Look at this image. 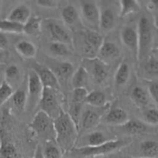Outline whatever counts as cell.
Returning a JSON list of instances; mask_svg holds the SVG:
<instances>
[{"mask_svg": "<svg viewBox=\"0 0 158 158\" xmlns=\"http://www.w3.org/2000/svg\"><path fill=\"white\" fill-rule=\"evenodd\" d=\"M105 123L110 125L122 126L129 119L126 111L121 108H113L108 110L103 117Z\"/></svg>", "mask_w": 158, "mask_h": 158, "instance_id": "cell-14", "label": "cell"}, {"mask_svg": "<svg viewBox=\"0 0 158 158\" xmlns=\"http://www.w3.org/2000/svg\"><path fill=\"white\" fill-rule=\"evenodd\" d=\"M137 29L138 34L137 60H142L150 52L153 43V32L149 19L146 16L140 17Z\"/></svg>", "mask_w": 158, "mask_h": 158, "instance_id": "cell-3", "label": "cell"}, {"mask_svg": "<svg viewBox=\"0 0 158 158\" xmlns=\"http://www.w3.org/2000/svg\"><path fill=\"white\" fill-rule=\"evenodd\" d=\"M73 69L74 67L72 63L65 61L62 62L57 66L56 71L58 76H60L61 78H66V77H69V76L72 75L73 73Z\"/></svg>", "mask_w": 158, "mask_h": 158, "instance_id": "cell-35", "label": "cell"}, {"mask_svg": "<svg viewBox=\"0 0 158 158\" xmlns=\"http://www.w3.org/2000/svg\"><path fill=\"white\" fill-rule=\"evenodd\" d=\"M131 100L139 107H144L149 103L148 93L140 86H135L131 94Z\"/></svg>", "mask_w": 158, "mask_h": 158, "instance_id": "cell-23", "label": "cell"}, {"mask_svg": "<svg viewBox=\"0 0 158 158\" xmlns=\"http://www.w3.org/2000/svg\"><path fill=\"white\" fill-rule=\"evenodd\" d=\"M145 71L151 76H158V59L151 56L148 60L144 66Z\"/></svg>", "mask_w": 158, "mask_h": 158, "instance_id": "cell-40", "label": "cell"}, {"mask_svg": "<svg viewBox=\"0 0 158 158\" xmlns=\"http://www.w3.org/2000/svg\"><path fill=\"white\" fill-rule=\"evenodd\" d=\"M46 28L54 42H60L69 46L72 44V37L70 33L60 22L49 20L46 23Z\"/></svg>", "mask_w": 158, "mask_h": 158, "instance_id": "cell-11", "label": "cell"}, {"mask_svg": "<svg viewBox=\"0 0 158 158\" xmlns=\"http://www.w3.org/2000/svg\"><path fill=\"white\" fill-rule=\"evenodd\" d=\"M82 103H73L70 106L69 109V112L67 113L69 117L73 122L75 126L77 127V130H80V119H81L82 114Z\"/></svg>", "mask_w": 158, "mask_h": 158, "instance_id": "cell-32", "label": "cell"}, {"mask_svg": "<svg viewBox=\"0 0 158 158\" xmlns=\"http://www.w3.org/2000/svg\"><path fill=\"white\" fill-rule=\"evenodd\" d=\"M31 10L26 4H20L14 8L7 16V19L24 25L31 16Z\"/></svg>", "mask_w": 158, "mask_h": 158, "instance_id": "cell-16", "label": "cell"}, {"mask_svg": "<svg viewBox=\"0 0 158 158\" xmlns=\"http://www.w3.org/2000/svg\"><path fill=\"white\" fill-rule=\"evenodd\" d=\"M131 74L130 66L126 61H123L119 65L116 71L114 81L117 86H123L128 81Z\"/></svg>", "mask_w": 158, "mask_h": 158, "instance_id": "cell-21", "label": "cell"}, {"mask_svg": "<svg viewBox=\"0 0 158 158\" xmlns=\"http://www.w3.org/2000/svg\"><path fill=\"white\" fill-rule=\"evenodd\" d=\"M85 103L93 107H103L106 105V97L101 91L94 90L88 94Z\"/></svg>", "mask_w": 158, "mask_h": 158, "instance_id": "cell-25", "label": "cell"}, {"mask_svg": "<svg viewBox=\"0 0 158 158\" xmlns=\"http://www.w3.org/2000/svg\"><path fill=\"white\" fill-rule=\"evenodd\" d=\"M42 19L37 15H31L28 21L23 25V33L28 35H37L40 32Z\"/></svg>", "mask_w": 158, "mask_h": 158, "instance_id": "cell-20", "label": "cell"}, {"mask_svg": "<svg viewBox=\"0 0 158 158\" xmlns=\"http://www.w3.org/2000/svg\"><path fill=\"white\" fill-rule=\"evenodd\" d=\"M15 50L25 58H33L36 55V47L32 43L21 40L15 44Z\"/></svg>", "mask_w": 158, "mask_h": 158, "instance_id": "cell-22", "label": "cell"}, {"mask_svg": "<svg viewBox=\"0 0 158 158\" xmlns=\"http://www.w3.org/2000/svg\"><path fill=\"white\" fill-rule=\"evenodd\" d=\"M35 158H44V157H43V154H42L41 153L39 152L38 154H37V155H36V157H35Z\"/></svg>", "mask_w": 158, "mask_h": 158, "instance_id": "cell-46", "label": "cell"}, {"mask_svg": "<svg viewBox=\"0 0 158 158\" xmlns=\"http://www.w3.org/2000/svg\"><path fill=\"white\" fill-rule=\"evenodd\" d=\"M11 98L14 106L16 107L17 110H22L27 104V94L24 90L19 89L15 91L13 93Z\"/></svg>", "mask_w": 158, "mask_h": 158, "instance_id": "cell-33", "label": "cell"}, {"mask_svg": "<svg viewBox=\"0 0 158 158\" xmlns=\"http://www.w3.org/2000/svg\"><path fill=\"white\" fill-rule=\"evenodd\" d=\"M130 143L131 140L127 139H113L97 147H80L74 149V152L82 157H97L115 152L120 148L126 147Z\"/></svg>", "mask_w": 158, "mask_h": 158, "instance_id": "cell-2", "label": "cell"}, {"mask_svg": "<svg viewBox=\"0 0 158 158\" xmlns=\"http://www.w3.org/2000/svg\"><path fill=\"white\" fill-rule=\"evenodd\" d=\"M125 158H141V157H125Z\"/></svg>", "mask_w": 158, "mask_h": 158, "instance_id": "cell-48", "label": "cell"}, {"mask_svg": "<svg viewBox=\"0 0 158 158\" xmlns=\"http://www.w3.org/2000/svg\"><path fill=\"white\" fill-rule=\"evenodd\" d=\"M80 13L88 29L97 31L100 24V8L95 1H80Z\"/></svg>", "mask_w": 158, "mask_h": 158, "instance_id": "cell-6", "label": "cell"}, {"mask_svg": "<svg viewBox=\"0 0 158 158\" xmlns=\"http://www.w3.org/2000/svg\"><path fill=\"white\" fill-rule=\"evenodd\" d=\"M5 57H6V53H5V50L0 49V63L4 60Z\"/></svg>", "mask_w": 158, "mask_h": 158, "instance_id": "cell-44", "label": "cell"}, {"mask_svg": "<svg viewBox=\"0 0 158 158\" xmlns=\"http://www.w3.org/2000/svg\"><path fill=\"white\" fill-rule=\"evenodd\" d=\"M5 75H6V81L9 83V84H10V82L16 81L20 75L19 69L18 66H16L15 65H10V66H9L6 68Z\"/></svg>", "mask_w": 158, "mask_h": 158, "instance_id": "cell-39", "label": "cell"}, {"mask_svg": "<svg viewBox=\"0 0 158 158\" xmlns=\"http://www.w3.org/2000/svg\"><path fill=\"white\" fill-rule=\"evenodd\" d=\"M55 140L60 149L69 151L73 148L78 136V130L73 122L64 111L53 120Z\"/></svg>", "mask_w": 158, "mask_h": 158, "instance_id": "cell-1", "label": "cell"}, {"mask_svg": "<svg viewBox=\"0 0 158 158\" xmlns=\"http://www.w3.org/2000/svg\"><path fill=\"white\" fill-rule=\"evenodd\" d=\"M149 94L153 100L158 103V82H153L149 85Z\"/></svg>", "mask_w": 158, "mask_h": 158, "instance_id": "cell-41", "label": "cell"}, {"mask_svg": "<svg viewBox=\"0 0 158 158\" xmlns=\"http://www.w3.org/2000/svg\"><path fill=\"white\" fill-rule=\"evenodd\" d=\"M122 43L129 49L134 58H138V34L137 29L134 26H125L120 30Z\"/></svg>", "mask_w": 158, "mask_h": 158, "instance_id": "cell-9", "label": "cell"}, {"mask_svg": "<svg viewBox=\"0 0 158 158\" xmlns=\"http://www.w3.org/2000/svg\"><path fill=\"white\" fill-rule=\"evenodd\" d=\"M36 3L41 7L46 8V9H54L58 5L56 1H52V0H38L36 1Z\"/></svg>", "mask_w": 158, "mask_h": 158, "instance_id": "cell-42", "label": "cell"}, {"mask_svg": "<svg viewBox=\"0 0 158 158\" xmlns=\"http://www.w3.org/2000/svg\"><path fill=\"white\" fill-rule=\"evenodd\" d=\"M143 118L148 124H158V110L155 108H150L145 110L143 114Z\"/></svg>", "mask_w": 158, "mask_h": 158, "instance_id": "cell-38", "label": "cell"}, {"mask_svg": "<svg viewBox=\"0 0 158 158\" xmlns=\"http://www.w3.org/2000/svg\"><path fill=\"white\" fill-rule=\"evenodd\" d=\"M0 32L2 33H23V25L7 19L0 20Z\"/></svg>", "mask_w": 158, "mask_h": 158, "instance_id": "cell-26", "label": "cell"}, {"mask_svg": "<svg viewBox=\"0 0 158 158\" xmlns=\"http://www.w3.org/2000/svg\"><path fill=\"white\" fill-rule=\"evenodd\" d=\"M89 73L83 66H80L72 77V86L73 89L76 88H86L89 81Z\"/></svg>", "mask_w": 158, "mask_h": 158, "instance_id": "cell-19", "label": "cell"}, {"mask_svg": "<svg viewBox=\"0 0 158 158\" xmlns=\"http://www.w3.org/2000/svg\"><path fill=\"white\" fill-rule=\"evenodd\" d=\"M120 3V12L119 15L123 18L127 15L135 13L140 11V6L137 1L134 0H122L119 2Z\"/></svg>", "mask_w": 158, "mask_h": 158, "instance_id": "cell-27", "label": "cell"}, {"mask_svg": "<svg viewBox=\"0 0 158 158\" xmlns=\"http://www.w3.org/2000/svg\"><path fill=\"white\" fill-rule=\"evenodd\" d=\"M120 49L118 46L112 42H105L99 49L97 58L106 63L108 60H113L119 56Z\"/></svg>", "mask_w": 158, "mask_h": 158, "instance_id": "cell-15", "label": "cell"}, {"mask_svg": "<svg viewBox=\"0 0 158 158\" xmlns=\"http://www.w3.org/2000/svg\"><path fill=\"white\" fill-rule=\"evenodd\" d=\"M49 49L50 52L57 56H67L70 53L69 45L60 43V42L52 41L49 44Z\"/></svg>", "mask_w": 158, "mask_h": 158, "instance_id": "cell-31", "label": "cell"}, {"mask_svg": "<svg viewBox=\"0 0 158 158\" xmlns=\"http://www.w3.org/2000/svg\"><path fill=\"white\" fill-rule=\"evenodd\" d=\"M85 138H86V145L83 147H97L110 140H108L106 135L100 131L89 133L85 137Z\"/></svg>", "mask_w": 158, "mask_h": 158, "instance_id": "cell-29", "label": "cell"}, {"mask_svg": "<svg viewBox=\"0 0 158 158\" xmlns=\"http://www.w3.org/2000/svg\"><path fill=\"white\" fill-rule=\"evenodd\" d=\"M151 51H152V54L154 56V57H155V58L158 59V47L156 48V49H152Z\"/></svg>", "mask_w": 158, "mask_h": 158, "instance_id": "cell-45", "label": "cell"}, {"mask_svg": "<svg viewBox=\"0 0 158 158\" xmlns=\"http://www.w3.org/2000/svg\"><path fill=\"white\" fill-rule=\"evenodd\" d=\"M56 92L58 91L43 87L41 99L39 103L40 110L46 113L52 120L57 118L63 111L60 106Z\"/></svg>", "mask_w": 158, "mask_h": 158, "instance_id": "cell-5", "label": "cell"}, {"mask_svg": "<svg viewBox=\"0 0 158 158\" xmlns=\"http://www.w3.org/2000/svg\"><path fill=\"white\" fill-rule=\"evenodd\" d=\"M83 67L89 75H91L97 83H102L108 76V68L106 63L99 58L83 59Z\"/></svg>", "mask_w": 158, "mask_h": 158, "instance_id": "cell-8", "label": "cell"}, {"mask_svg": "<svg viewBox=\"0 0 158 158\" xmlns=\"http://www.w3.org/2000/svg\"><path fill=\"white\" fill-rule=\"evenodd\" d=\"M122 127L125 132L130 134H140L147 131V127L143 122L137 120H128Z\"/></svg>", "mask_w": 158, "mask_h": 158, "instance_id": "cell-28", "label": "cell"}, {"mask_svg": "<svg viewBox=\"0 0 158 158\" xmlns=\"http://www.w3.org/2000/svg\"><path fill=\"white\" fill-rule=\"evenodd\" d=\"M106 110L100 111L91 109L86 110L82 114L80 123V128L81 127L83 131H86V130L94 128L100 122L102 113Z\"/></svg>", "mask_w": 158, "mask_h": 158, "instance_id": "cell-13", "label": "cell"}, {"mask_svg": "<svg viewBox=\"0 0 158 158\" xmlns=\"http://www.w3.org/2000/svg\"><path fill=\"white\" fill-rule=\"evenodd\" d=\"M100 8V7H99ZM117 14L110 6V3L103 2L100 8V24L99 29L103 32L111 31L116 26Z\"/></svg>", "mask_w": 158, "mask_h": 158, "instance_id": "cell-10", "label": "cell"}, {"mask_svg": "<svg viewBox=\"0 0 158 158\" xmlns=\"http://www.w3.org/2000/svg\"><path fill=\"white\" fill-rule=\"evenodd\" d=\"M89 92L86 88H76L73 89L72 96L73 103H84L86 100Z\"/></svg>", "mask_w": 158, "mask_h": 158, "instance_id": "cell-37", "label": "cell"}, {"mask_svg": "<svg viewBox=\"0 0 158 158\" xmlns=\"http://www.w3.org/2000/svg\"><path fill=\"white\" fill-rule=\"evenodd\" d=\"M84 42L87 44L90 45L93 47L98 49L100 46L104 43L103 36L98 32V31L91 30V29H86L84 33Z\"/></svg>", "mask_w": 158, "mask_h": 158, "instance_id": "cell-24", "label": "cell"}, {"mask_svg": "<svg viewBox=\"0 0 158 158\" xmlns=\"http://www.w3.org/2000/svg\"><path fill=\"white\" fill-rule=\"evenodd\" d=\"M43 156L44 158H61V152L56 145L49 142L45 147Z\"/></svg>", "mask_w": 158, "mask_h": 158, "instance_id": "cell-36", "label": "cell"}, {"mask_svg": "<svg viewBox=\"0 0 158 158\" xmlns=\"http://www.w3.org/2000/svg\"><path fill=\"white\" fill-rule=\"evenodd\" d=\"M8 46V40L6 35L0 32V49L5 50Z\"/></svg>", "mask_w": 158, "mask_h": 158, "instance_id": "cell-43", "label": "cell"}, {"mask_svg": "<svg viewBox=\"0 0 158 158\" xmlns=\"http://www.w3.org/2000/svg\"><path fill=\"white\" fill-rule=\"evenodd\" d=\"M2 2L0 1V15H1L2 12Z\"/></svg>", "mask_w": 158, "mask_h": 158, "instance_id": "cell-47", "label": "cell"}, {"mask_svg": "<svg viewBox=\"0 0 158 158\" xmlns=\"http://www.w3.org/2000/svg\"><path fill=\"white\" fill-rule=\"evenodd\" d=\"M61 16L63 23L68 26H75L80 19L78 11L72 5H67L62 9Z\"/></svg>", "mask_w": 158, "mask_h": 158, "instance_id": "cell-17", "label": "cell"}, {"mask_svg": "<svg viewBox=\"0 0 158 158\" xmlns=\"http://www.w3.org/2000/svg\"><path fill=\"white\" fill-rule=\"evenodd\" d=\"M33 70L36 73L44 88L54 89L59 91L60 89V84L56 75L52 70L46 66L36 65Z\"/></svg>", "mask_w": 158, "mask_h": 158, "instance_id": "cell-12", "label": "cell"}, {"mask_svg": "<svg viewBox=\"0 0 158 158\" xmlns=\"http://www.w3.org/2000/svg\"><path fill=\"white\" fill-rule=\"evenodd\" d=\"M13 93L12 86L4 80L0 84V106L12 97Z\"/></svg>", "mask_w": 158, "mask_h": 158, "instance_id": "cell-34", "label": "cell"}, {"mask_svg": "<svg viewBox=\"0 0 158 158\" xmlns=\"http://www.w3.org/2000/svg\"><path fill=\"white\" fill-rule=\"evenodd\" d=\"M29 128L41 138L46 140H51L53 137L55 139L53 120L43 111L40 110L35 114L29 123Z\"/></svg>", "mask_w": 158, "mask_h": 158, "instance_id": "cell-4", "label": "cell"}, {"mask_svg": "<svg viewBox=\"0 0 158 158\" xmlns=\"http://www.w3.org/2000/svg\"><path fill=\"white\" fill-rule=\"evenodd\" d=\"M141 158H157L158 142L154 140H144L140 144Z\"/></svg>", "mask_w": 158, "mask_h": 158, "instance_id": "cell-18", "label": "cell"}, {"mask_svg": "<svg viewBox=\"0 0 158 158\" xmlns=\"http://www.w3.org/2000/svg\"><path fill=\"white\" fill-rule=\"evenodd\" d=\"M43 86L36 73L32 69L28 77L27 103L30 107H35L39 104L43 94Z\"/></svg>", "mask_w": 158, "mask_h": 158, "instance_id": "cell-7", "label": "cell"}, {"mask_svg": "<svg viewBox=\"0 0 158 158\" xmlns=\"http://www.w3.org/2000/svg\"><path fill=\"white\" fill-rule=\"evenodd\" d=\"M0 157L1 158H19L15 146L11 142L3 140L0 146Z\"/></svg>", "mask_w": 158, "mask_h": 158, "instance_id": "cell-30", "label": "cell"}]
</instances>
